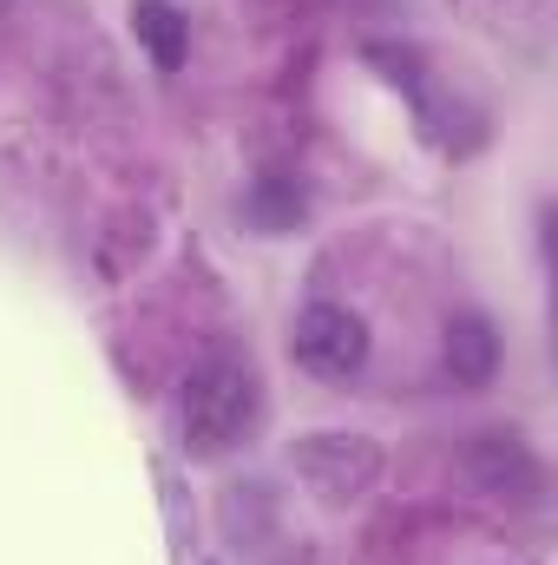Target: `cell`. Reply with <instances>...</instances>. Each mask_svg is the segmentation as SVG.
Here are the masks:
<instances>
[{"label": "cell", "instance_id": "obj_1", "mask_svg": "<svg viewBox=\"0 0 558 565\" xmlns=\"http://www.w3.org/2000/svg\"><path fill=\"white\" fill-rule=\"evenodd\" d=\"M250 422H257V369L230 349L197 362V375L184 382V447L197 460H211V454L237 447Z\"/></svg>", "mask_w": 558, "mask_h": 565}, {"label": "cell", "instance_id": "obj_2", "mask_svg": "<svg viewBox=\"0 0 558 565\" xmlns=\"http://www.w3.org/2000/svg\"><path fill=\"white\" fill-rule=\"evenodd\" d=\"M289 467L296 480H309L322 500H362L375 480H382V447L368 434H342V427H315V434H296L289 447Z\"/></svg>", "mask_w": 558, "mask_h": 565}, {"label": "cell", "instance_id": "obj_3", "mask_svg": "<svg viewBox=\"0 0 558 565\" xmlns=\"http://www.w3.org/2000/svg\"><path fill=\"white\" fill-rule=\"evenodd\" d=\"M296 362L309 375H329V382H348L362 362H368V322L342 302H309L296 316Z\"/></svg>", "mask_w": 558, "mask_h": 565}, {"label": "cell", "instance_id": "obj_4", "mask_svg": "<svg viewBox=\"0 0 558 565\" xmlns=\"http://www.w3.org/2000/svg\"><path fill=\"white\" fill-rule=\"evenodd\" d=\"M466 473H473L486 493L513 500V507H533V500L546 493V467H539V454H533L519 434H480V440L466 447Z\"/></svg>", "mask_w": 558, "mask_h": 565}, {"label": "cell", "instance_id": "obj_5", "mask_svg": "<svg viewBox=\"0 0 558 565\" xmlns=\"http://www.w3.org/2000/svg\"><path fill=\"white\" fill-rule=\"evenodd\" d=\"M447 375H453L460 388H486V382L500 375V335H493L486 316L447 322Z\"/></svg>", "mask_w": 558, "mask_h": 565}, {"label": "cell", "instance_id": "obj_6", "mask_svg": "<svg viewBox=\"0 0 558 565\" xmlns=\"http://www.w3.org/2000/svg\"><path fill=\"white\" fill-rule=\"evenodd\" d=\"M132 33L139 46L158 60V73H178L184 66V46H191V20L171 7V0H139L132 7Z\"/></svg>", "mask_w": 558, "mask_h": 565}, {"label": "cell", "instance_id": "obj_7", "mask_svg": "<svg viewBox=\"0 0 558 565\" xmlns=\"http://www.w3.org/2000/svg\"><path fill=\"white\" fill-rule=\"evenodd\" d=\"M250 217H257L264 231H289V224L302 217V198H296L282 178H264V184L250 191Z\"/></svg>", "mask_w": 558, "mask_h": 565}]
</instances>
